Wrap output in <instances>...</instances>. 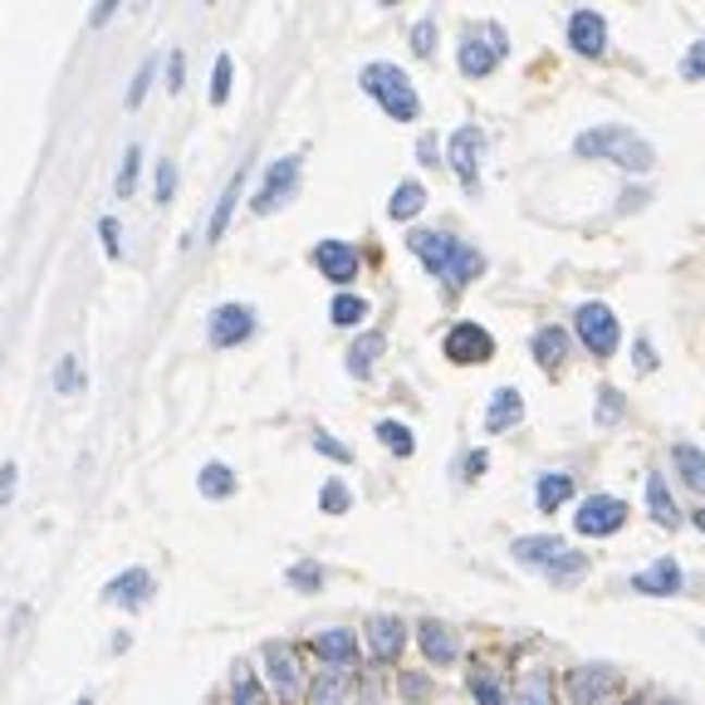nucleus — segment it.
I'll list each match as a JSON object with an SVG mask.
<instances>
[{
	"label": "nucleus",
	"mask_w": 705,
	"mask_h": 705,
	"mask_svg": "<svg viewBox=\"0 0 705 705\" xmlns=\"http://www.w3.org/2000/svg\"><path fill=\"white\" fill-rule=\"evenodd\" d=\"M407 245L431 274H441V280L450 284V289L470 284L480 274V264H485L466 240H456V235H446V231H411Z\"/></svg>",
	"instance_id": "nucleus-1"
},
{
	"label": "nucleus",
	"mask_w": 705,
	"mask_h": 705,
	"mask_svg": "<svg viewBox=\"0 0 705 705\" xmlns=\"http://www.w3.org/2000/svg\"><path fill=\"white\" fill-rule=\"evenodd\" d=\"M573 152L578 157H607V162H617L622 172H646V166L656 162L652 143L636 137L632 127H622V123H607V127H593V133L573 137Z\"/></svg>",
	"instance_id": "nucleus-2"
},
{
	"label": "nucleus",
	"mask_w": 705,
	"mask_h": 705,
	"mask_svg": "<svg viewBox=\"0 0 705 705\" xmlns=\"http://www.w3.org/2000/svg\"><path fill=\"white\" fill-rule=\"evenodd\" d=\"M515 564L544 568V573L554 578L558 588L578 583V578L588 573V558L573 554V548H568L564 539H554V534H524V539H515Z\"/></svg>",
	"instance_id": "nucleus-3"
},
{
	"label": "nucleus",
	"mask_w": 705,
	"mask_h": 705,
	"mask_svg": "<svg viewBox=\"0 0 705 705\" xmlns=\"http://www.w3.org/2000/svg\"><path fill=\"white\" fill-rule=\"evenodd\" d=\"M358 84H362V94L368 98H378L387 118H397V123H411V118H417V108H421L417 88H411V78L401 74L397 64H368L358 74Z\"/></svg>",
	"instance_id": "nucleus-4"
},
{
	"label": "nucleus",
	"mask_w": 705,
	"mask_h": 705,
	"mask_svg": "<svg viewBox=\"0 0 705 705\" xmlns=\"http://www.w3.org/2000/svg\"><path fill=\"white\" fill-rule=\"evenodd\" d=\"M573 329H578V343H583L593 358H613L617 352V338H622V323H617V313L607 309V304H578L573 313Z\"/></svg>",
	"instance_id": "nucleus-5"
},
{
	"label": "nucleus",
	"mask_w": 705,
	"mask_h": 705,
	"mask_svg": "<svg viewBox=\"0 0 705 705\" xmlns=\"http://www.w3.org/2000/svg\"><path fill=\"white\" fill-rule=\"evenodd\" d=\"M617 685H622V676L603 661H588V666L568 671V695H573V705H607L617 695Z\"/></svg>",
	"instance_id": "nucleus-6"
},
{
	"label": "nucleus",
	"mask_w": 705,
	"mask_h": 705,
	"mask_svg": "<svg viewBox=\"0 0 705 705\" xmlns=\"http://www.w3.org/2000/svg\"><path fill=\"white\" fill-rule=\"evenodd\" d=\"M622 524H627V505L617 495H588L583 505H578V515H573V529L578 534H588V539H607V534H617Z\"/></svg>",
	"instance_id": "nucleus-7"
},
{
	"label": "nucleus",
	"mask_w": 705,
	"mask_h": 705,
	"mask_svg": "<svg viewBox=\"0 0 705 705\" xmlns=\"http://www.w3.org/2000/svg\"><path fill=\"white\" fill-rule=\"evenodd\" d=\"M505 29L499 25H490V39H480V35H466L456 45V64H460V74H470V78H485L490 69L499 64V54H505Z\"/></svg>",
	"instance_id": "nucleus-8"
},
{
	"label": "nucleus",
	"mask_w": 705,
	"mask_h": 705,
	"mask_svg": "<svg viewBox=\"0 0 705 705\" xmlns=\"http://www.w3.org/2000/svg\"><path fill=\"white\" fill-rule=\"evenodd\" d=\"M294 186H299V157H280V162H270V172H264V182H260V191H255L250 206L260 215L280 211V206L294 196Z\"/></svg>",
	"instance_id": "nucleus-9"
},
{
	"label": "nucleus",
	"mask_w": 705,
	"mask_h": 705,
	"mask_svg": "<svg viewBox=\"0 0 705 705\" xmlns=\"http://www.w3.org/2000/svg\"><path fill=\"white\" fill-rule=\"evenodd\" d=\"M446 358L450 362H490L495 358V338H490V329H480V323H470V319H460L456 329L446 333Z\"/></svg>",
	"instance_id": "nucleus-10"
},
{
	"label": "nucleus",
	"mask_w": 705,
	"mask_h": 705,
	"mask_svg": "<svg viewBox=\"0 0 705 705\" xmlns=\"http://www.w3.org/2000/svg\"><path fill=\"white\" fill-rule=\"evenodd\" d=\"M480 147H485V133H480V127H456L450 143H446L450 172H456L460 186H470V191H475V176H480Z\"/></svg>",
	"instance_id": "nucleus-11"
},
{
	"label": "nucleus",
	"mask_w": 705,
	"mask_h": 705,
	"mask_svg": "<svg viewBox=\"0 0 705 705\" xmlns=\"http://www.w3.org/2000/svg\"><path fill=\"white\" fill-rule=\"evenodd\" d=\"M264 671H270V685L280 701H299L304 681H299V661H294V646L284 642H264Z\"/></svg>",
	"instance_id": "nucleus-12"
},
{
	"label": "nucleus",
	"mask_w": 705,
	"mask_h": 705,
	"mask_svg": "<svg viewBox=\"0 0 705 705\" xmlns=\"http://www.w3.org/2000/svg\"><path fill=\"white\" fill-rule=\"evenodd\" d=\"M313 264H319V274H323V280H333V284H348V280H358V264H362V255L352 250L348 240H319V245H313Z\"/></svg>",
	"instance_id": "nucleus-13"
},
{
	"label": "nucleus",
	"mask_w": 705,
	"mask_h": 705,
	"mask_svg": "<svg viewBox=\"0 0 705 705\" xmlns=\"http://www.w3.org/2000/svg\"><path fill=\"white\" fill-rule=\"evenodd\" d=\"M250 333H255L250 304H221V309L211 313V343L215 348H235V343H245Z\"/></svg>",
	"instance_id": "nucleus-14"
},
{
	"label": "nucleus",
	"mask_w": 705,
	"mask_h": 705,
	"mask_svg": "<svg viewBox=\"0 0 705 705\" xmlns=\"http://www.w3.org/2000/svg\"><path fill=\"white\" fill-rule=\"evenodd\" d=\"M681 583H685L681 564H676L671 554H661L656 564H646L642 573H632V588H636V593H646V597H676V593H681Z\"/></svg>",
	"instance_id": "nucleus-15"
},
{
	"label": "nucleus",
	"mask_w": 705,
	"mask_h": 705,
	"mask_svg": "<svg viewBox=\"0 0 705 705\" xmlns=\"http://www.w3.org/2000/svg\"><path fill=\"white\" fill-rule=\"evenodd\" d=\"M568 39H573V49L583 59H597L607 49V20L597 10H573L568 15Z\"/></svg>",
	"instance_id": "nucleus-16"
},
{
	"label": "nucleus",
	"mask_w": 705,
	"mask_h": 705,
	"mask_svg": "<svg viewBox=\"0 0 705 705\" xmlns=\"http://www.w3.org/2000/svg\"><path fill=\"white\" fill-rule=\"evenodd\" d=\"M417 642H421V652H426V661H436V666H450L460 656L456 632H450L446 622H436V617H426V622L417 627Z\"/></svg>",
	"instance_id": "nucleus-17"
},
{
	"label": "nucleus",
	"mask_w": 705,
	"mask_h": 705,
	"mask_svg": "<svg viewBox=\"0 0 705 705\" xmlns=\"http://www.w3.org/2000/svg\"><path fill=\"white\" fill-rule=\"evenodd\" d=\"M103 597L118 607H143L147 597H152V573H147V568H127V573H118L113 583L103 588Z\"/></svg>",
	"instance_id": "nucleus-18"
},
{
	"label": "nucleus",
	"mask_w": 705,
	"mask_h": 705,
	"mask_svg": "<svg viewBox=\"0 0 705 705\" xmlns=\"http://www.w3.org/2000/svg\"><path fill=\"white\" fill-rule=\"evenodd\" d=\"M519 421H524V397H519V387H499L485 407V431L499 436V431L519 426Z\"/></svg>",
	"instance_id": "nucleus-19"
},
{
	"label": "nucleus",
	"mask_w": 705,
	"mask_h": 705,
	"mask_svg": "<svg viewBox=\"0 0 705 705\" xmlns=\"http://www.w3.org/2000/svg\"><path fill=\"white\" fill-rule=\"evenodd\" d=\"M368 646L378 661H397L401 646H407V627L397 622V617H372L368 622Z\"/></svg>",
	"instance_id": "nucleus-20"
},
{
	"label": "nucleus",
	"mask_w": 705,
	"mask_h": 705,
	"mask_svg": "<svg viewBox=\"0 0 705 705\" xmlns=\"http://www.w3.org/2000/svg\"><path fill=\"white\" fill-rule=\"evenodd\" d=\"M313 652H319L329 666H352V656H358V632H348V627H329V632L313 636Z\"/></svg>",
	"instance_id": "nucleus-21"
},
{
	"label": "nucleus",
	"mask_w": 705,
	"mask_h": 705,
	"mask_svg": "<svg viewBox=\"0 0 705 705\" xmlns=\"http://www.w3.org/2000/svg\"><path fill=\"white\" fill-rule=\"evenodd\" d=\"M568 499H573V475H564V470H548V475L534 480V505H539V515H554V509H564Z\"/></svg>",
	"instance_id": "nucleus-22"
},
{
	"label": "nucleus",
	"mask_w": 705,
	"mask_h": 705,
	"mask_svg": "<svg viewBox=\"0 0 705 705\" xmlns=\"http://www.w3.org/2000/svg\"><path fill=\"white\" fill-rule=\"evenodd\" d=\"M509 705H554V676L548 671H524L509 691Z\"/></svg>",
	"instance_id": "nucleus-23"
},
{
	"label": "nucleus",
	"mask_w": 705,
	"mask_h": 705,
	"mask_svg": "<svg viewBox=\"0 0 705 705\" xmlns=\"http://www.w3.org/2000/svg\"><path fill=\"white\" fill-rule=\"evenodd\" d=\"M348 685H352L348 666H329V671L309 685V701L313 705H343V701H348Z\"/></svg>",
	"instance_id": "nucleus-24"
},
{
	"label": "nucleus",
	"mask_w": 705,
	"mask_h": 705,
	"mask_svg": "<svg viewBox=\"0 0 705 705\" xmlns=\"http://www.w3.org/2000/svg\"><path fill=\"white\" fill-rule=\"evenodd\" d=\"M671 460L676 470H681V480L695 490V495H705V450L691 446V441H676L671 446Z\"/></svg>",
	"instance_id": "nucleus-25"
},
{
	"label": "nucleus",
	"mask_w": 705,
	"mask_h": 705,
	"mask_svg": "<svg viewBox=\"0 0 705 705\" xmlns=\"http://www.w3.org/2000/svg\"><path fill=\"white\" fill-rule=\"evenodd\" d=\"M646 509H652V519H656L661 529H676V524H681V509H676V499H671V490H666L661 475H646Z\"/></svg>",
	"instance_id": "nucleus-26"
},
{
	"label": "nucleus",
	"mask_w": 705,
	"mask_h": 705,
	"mask_svg": "<svg viewBox=\"0 0 705 705\" xmlns=\"http://www.w3.org/2000/svg\"><path fill=\"white\" fill-rule=\"evenodd\" d=\"M382 348H387V338H382L378 329H372V333H362V338L348 348V372H352V378H368V372H372V362H378V352H382Z\"/></svg>",
	"instance_id": "nucleus-27"
},
{
	"label": "nucleus",
	"mask_w": 705,
	"mask_h": 705,
	"mask_svg": "<svg viewBox=\"0 0 705 705\" xmlns=\"http://www.w3.org/2000/svg\"><path fill=\"white\" fill-rule=\"evenodd\" d=\"M529 348H534V358L544 362V368H558V362L568 358V333L564 329H539L534 338H529Z\"/></svg>",
	"instance_id": "nucleus-28"
},
{
	"label": "nucleus",
	"mask_w": 705,
	"mask_h": 705,
	"mask_svg": "<svg viewBox=\"0 0 705 705\" xmlns=\"http://www.w3.org/2000/svg\"><path fill=\"white\" fill-rule=\"evenodd\" d=\"M421 206H426V186H421V182H401L397 191H392V201H387V215H392V221H411Z\"/></svg>",
	"instance_id": "nucleus-29"
},
{
	"label": "nucleus",
	"mask_w": 705,
	"mask_h": 705,
	"mask_svg": "<svg viewBox=\"0 0 705 705\" xmlns=\"http://www.w3.org/2000/svg\"><path fill=\"white\" fill-rule=\"evenodd\" d=\"M201 495L206 499H225V495H235V470L231 466H221V460H211V466H201Z\"/></svg>",
	"instance_id": "nucleus-30"
},
{
	"label": "nucleus",
	"mask_w": 705,
	"mask_h": 705,
	"mask_svg": "<svg viewBox=\"0 0 705 705\" xmlns=\"http://www.w3.org/2000/svg\"><path fill=\"white\" fill-rule=\"evenodd\" d=\"M231 705H264L260 681H255V671L245 661L235 666V676H231Z\"/></svg>",
	"instance_id": "nucleus-31"
},
{
	"label": "nucleus",
	"mask_w": 705,
	"mask_h": 705,
	"mask_svg": "<svg viewBox=\"0 0 705 705\" xmlns=\"http://www.w3.org/2000/svg\"><path fill=\"white\" fill-rule=\"evenodd\" d=\"M470 691H475L480 705H509V691L485 671V666H475V671H470Z\"/></svg>",
	"instance_id": "nucleus-32"
},
{
	"label": "nucleus",
	"mask_w": 705,
	"mask_h": 705,
	"mask_svg": "<svg viewBox=\"0 0 705 705\" xmlns=\"http://www.w3.org/2000/svg\"><path fill=\"white\" fill-rule=\"evenodd\" d=\"M378 441L392 456H411V450H417V441H411V431L401 426V421H378Z\"/></svg>",
	"instance_id": "nucleus-33"
},
{
	"label": "nucleus",
	"mask_w": 705,
	"mask_h": 705,
	"mask_svg": "<svg viewBox=\"0 0 705 705\" xmlns=\"http://www.w3.org/2000/svg\"><path fill=\"white\" fill-rule=\"evenodd\" d=\"M329 313H333V323H343V329H352V323H362V319H368V299H358V294H338Z\"/></svg>",
	"instance_id": "nucleus-34"
},
{
	"label": "nucleus",
	"mask_w": 705,
	"mask_h": 705,
	"mask_svg": "<svg viewBox=\"0 0 705 705\" xmlns=\"http://www.w3.org/2000/svg\"><path fill=\"white\" fill-rule=\"evenodd\" d=\"M627 401L617 387H597V426H613V421H622Z\"/></svg>",
	"instance_id": "nucleus-35"
},
{
	"label": "nucleus",
	"mask_w": 705,
	"mask_h": 705,
	"mask_svg": "<svg viewBox=\"0 0 705 705\" xmlns=\"http://www.w3.org/2000/svg\"><path fill=\"white\" fill-rule=\"evenodd\" d=\"M235 196H240V176H231V186H225V196H221V206H215V215H211V240H221L225 235V221H231V211H235Z\"/></svg>",
	"instance_id": "nucleus-36"
},
{
	"label": "nucleus",
	"mask_w": 705,
	"mask_h": 705,
	"mask_svg": "<svg viewBox=\"0 0 705 705\" xmlns=\"http://www.w3.org/2000/svg\"><path fill=\"white\" fill-rule=\"evenodd\" d=\"M319 505H323V515H348V505H352L348 485H343V480H329L323 495H319Z\"/></svg>",
	"instance_id": "nucleus-37"
},
{
	"label": "nucleus",
	"mask_w": 705,
	"mask_h": 705,
	"mask_svg": "<svg viewBox=\"0 0 705 705\" xmlns=\"http://www.w3.org/2000/svg\"><path fill=\"white\" fill-rule=\"evenodd\" d=\"M225 98H231V54H221L211 69V103H225Z\"/></svg>",
	"instance_id": "nucleus-38"
},
{
	"label": "nucleus",
	"mask_w": 705,
	"mask_h": 705,
	"mask_svg": "<svg viewBox=\"0 0 705 705\" xmlns=\"http://www.w3.org/2000/svg\"><path fill=\"white\" fill-rule=\"evenodd\" d=\"M289 583H294V588H304V593H319L323 568H319V564H294V568H289Z\"/></svg>",
	"instance_id": "nucleus-39"
},
{
	"label": "nucleus",
	"mask_w": 705,
	"mask_h": 705,
	"mask_svg": "<svg viewBox=\"0 0 705 705\" xmlns=\"http://www.w3.org/2000/svg\"><path fill=\"white\" fill-rule=\"evenodd\" d=\"M681 78H705V39H695L681 59Z\"/></svg>",
	"instance_id": "nucleus-40"
},
{
	"label": "nucleus",
	"mask_w": 705,
	"mask_h": 705,
	"mask_svg": "<svg viewBox=\"0 0 705 705\" xmlns=\"http://www.w3.org/2000/svg\"><path fill=\"white\" fill-rule=\"evenodd\" d=\"M137 162H143V152H137V147H127L123 152V172H118V191H133V182H137Z\"/></svg>",
	"instance_id": "nucleus-41"
},
{
	"label": "nucleus",
	"mask_w": 705,
	"mask_h": 705,
	"mask_svg": "<svg viewBox=\"0 0 705 705\" xmlns=\"http://www.w3.org/2000/svg\"><path fill=\"white\" fill-rule=\"evenodd\" d=\"M411 49H417V54H431V49H436V20H421V25L411 29Z\"/></svg>",
	"instance_id": "nucleus-42"
},
{
	"label": "nucleus",
	"mask_w": 705,
	"mask_h": 705,
	"mask_svg": "<svg viewBox=\"0 0 705 705\" xmlns=\"http://www.w3.org/2000/svg\"><path fill=\"white\" fill-rule=\"evenodd\" d=\"M313 446H319V450H323V456H329V460H343V466H348V460H352V450L343 446V441H333L329 431H319V436H313Z\"/></svg>",
	"instance_id": "nucleus-43"
},
{
	"label": "nucleus",
	"mask_w": 705,
	"mask_h": 705,
	"mask_svg": "<svg viewBox=\"0 0 705 705\" xmlns=\"http://www.w3.org/2000/svg\"><path fill=\"white\" fill-rule=\"evenodd\" d=\"M172 191H176V166L157 162V201H172Z\"/></svg>",
	"instance_id": "nucleus-44"
},
{
	"label": "nucleus",
	"mask_w": 705,
	"mask_h": 705,
	"mask_svg": "<svg viewBox=\"0 0 705 705\" xmlns=\"http://www.w3.org/2000/svg\"><path fill=\"white\" fill-rule=\"evenodd\" d=\"M401 695H407V701H426L431 681H426V676H417V671H407V676H401Z\"/></svg>",
	"instance_id": "nucleus-45"
},
{
	"label": "nucleus",
	"mask_w": 705,
	"mask_h": 705,
	"mask_svg": "<svg viewBox=\"0 0 705 705\" xmlns=\"http://www.w3.org/2000/svg\"><path fill=\"white\" fill-rule=\"evenodd\" d=\"M147 84H152V59H147L143 69H137V78H133V88H127V108H137L143 103V94H147Z\"/></svg>",
	"instance_id": "nucleus-46"
},
{
	"label": "nucleus",
	"mask_w": 705,
	"mask_h": 705,
	"mask_svg": "<svg viewBox=\"0 0 705 705\" xmlns=\"http://www.w3.org/2000/svg\"><path fill=\"white\" fill-rule=\"evenodd\" d=\"M182 54H172V59H166V88H172V94H182Z\"/></svg>",
	"instance_id": "nucleus-47"
},
{
	"label": "nucleus",
	"mask_w": 705,
	"mask_h": 705,
	"mask_svg": "<svg viewBox=\"0 0 705 705\" xmlns=\"http://www.w3.org/2000/svg\"><path fill=\"white\" fill-rule=\"evenodd\" d=\"M652 343H646V338H636V372H652Z\"/></svg>",
	"instance_id": "nucleus-48"
},
{
	"label": "nucleus",
	"mask_w": 705,
	"mask_h": 705,
	"mask_svg": "<svg viewBox=\"0 0 705 705\" xmlns=\"http://www.w3.org/2000/svg\"><path fill=\"white\" fill-rule=\"evenodd\" d=\"M74 382H78L74 358H64V362H59V392H69V387H74Z\"/></svg>",
	"instance_id": "nucleus-49"
},
{
	"label": "nucleus",
	"mask_w": 705,
	"mask_h": 705,
	"mask_svg": "<svg viewBox=\"0 0 705 705\" xmlns=\"http://www.w3.org/2000/svg\"><path fill=\"white\" fill-rule=\"evenodd\" d=\"M480 470H485V450H470L466 456V480H475Z\"/></svg>",
	"instance_id": "nucleus-50"
},
{
	"label": "nucleus",
	"mask_w": 705,
	"mask_h": 705,
	"mask_svg": "<svg viewBox=\"0 0 705 705\" xmlns=\"http://www.w3.org/2000/svg\"><path fill=\"white\" fill-rule=\"evenodd\" d=\"M98 231H103V250H108V255H118V225H113V221H103Z\"/></svg>",
	"instance_id": "nucleus-51"
},
{
	"label": "nucleus",
	"mask_w": 705,
	"mask_h": 705,
	"mask_svg": "<svg viewBox=\"0 0 705 705\" xmlns=\"http://www.w3.org/2000/svg\"><path fill=\"white\" fill-rule=\"evenodd\" d=\"M691 519H695V529H701V534H705V509H695Z\"/></svg>",
	"instance_id": "nucleus-52"
},
{
	"label": "nucleus",
	"mask_w": 705,
	"mask_h": 705,
	"mask_svg": "<svg viewBox=\"0 0 705 705\" xmlns=\"http://www.w3.org/2000/svg\"><path fill=\"white\" fill-rule=\"evenodd\" d=\"M622 705H646V701H622Z\"/></svg>",
	"instance_id": "nucleus-53"
},
{
	"label": "nucleus",
	"mask_w": 705,
	"mask_h": 705,
	"mask_svg": "<svg viewBox=\"0 0 705 705\" xmlns=\"http://www.w3.org/2000/svg\"><path fill=\"white\" fill-rule=\"evenodd\" d=\"M701 642H705V632H701Z\"/></svg>",
	"instance_id": "nucleus-54"
},
{
	"label": "nucleus",
	"mask_w": 705,
	"mask_h": 705,
	"mask_svg": "<svg viewBox=\"0 0 705 705\" xmlns=\"http://www.w3.org/2000/svg\"><path fill=\"white\" fill-rule=\"evenodd\" d=\"M78 705H88V701H78Z\"/></svg>",
	"instance_id": "nucleus-55"
}]
</instances>
